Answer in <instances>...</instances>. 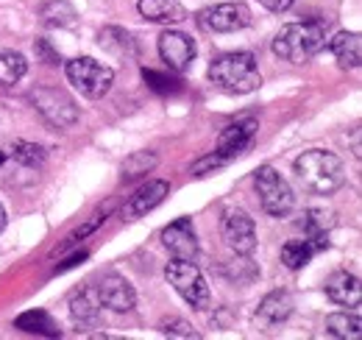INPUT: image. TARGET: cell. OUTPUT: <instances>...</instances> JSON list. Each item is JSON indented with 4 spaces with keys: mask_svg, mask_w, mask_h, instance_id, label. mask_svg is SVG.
Returning <instances> with one entry per match:
<instances>
[{
    "mask_svg": "<svg viewBox=\"0 0 362 340\" xmlns=\"http://www.w3.org/2000/svg\"><path fill=\"white\" fill-rule=\"evenodd\" d=\"M296 176L301 187L313 196H332L346 184V168L343 159L332 151L310 148L296 159Z\"/></svg>",
    "mask_w": 362,
    "mask_h": 340,
    "instance_id": "cell-1",
    "label": "cell"
},
{
    "mask_svg": "<svg viewBox=\"0 0 362 340\" xmlns=\"http://www.w3.org/2000/svg\"><path fill=\"white\" fill-rule=\"evenodd\" d=\"M271 47L281 62L304 64L326 47V23H320V20L290 23L276 34Z\"/></svg>",
    "mask_w": 362,
    "mask_h": 340,
    "instance_id": "cell-2",
    "label": "cell"
},
{
    "mask_svg": "<svg viewBox=\"0 0 362 340\" xmlns=\"http://www.w3.org/2000/svg\"><path fill=\"white\" fill-rule=\"evenodd\" d=\"M209 81L228 95H248L262 86V76L254 53H223L209 64Z\"/></svg>",
    "mask_w": 362,
    "mask_h": 340,
    "instance_id": "cell-3",
    "label": "cell"
},
{
    "mask_svg": "<svg viewBox=\"0 0 362 340\" xmlns=\"http://www.w3.org/2000/svg\"><path fill=\"white\" fill-rule=\"evenodd\" d=\"M254 187H257V196H259V204L262 210L273 217H287L296 207V196H293V187L287 184V178H281V173L271 165H262V168L254 173Z\"/></svg>",
    "mask_w": 362,
    "mask_h": 340,
    "instance_id": "cell-4",
    "label": "cell"
},
{
    "mask_svg": "<svg viewBox=\"0 0 362 340\" xmlns=\"http://www.w3.org/2000/svg\"><path fill=\"white\" fill-rule=\"evenodd\" d=\"M165 276H168V282L176 288V293H179L192 310H206V307H209V285H206L204 273L198 271V265H195L192 259L168 262Z\"/></svg>",
    "mask_w": 362,
    "mask_h": 340,
    "instance_id": "cell-5",
    "label": "cell"
},
{
    "mask_svg": "<svg viewBox=\"0 0 362 340\" xmlns=\"http://www.w3.org/2000/svg\"><path fill=\"white\" fill-rule=\"evenodd\" d=\"M67 81L76 86L84 98H103L112 81H115V70L95 62L92 56H78L73 62H67Z\"/></svg>",
    "mask_w": 362,
    "mask_h": 340,
    "instance_id": "cell-6",
    "label": "cell"
},
{
    "mask_svg": "<svg viewBox=\"0 0 362 340\" xmlns=\"http://www.w3.org/2000/svg\"><path fill=\"white\" fill-rule=\"evenodd\" d=\"M198 26L212 34H234L251 26V8L245 3H218L198 11Z\"/></svg>",
    "mask_w": 362,
    "mask_h": 340,
    "instance_id": "cell-7",
    "label": "cell"
},
{
    "mask_svg": "<svg viewBox=\"0 0 362 340\" xmlns=\"http://www.w3.org/2000/svg\"><path fill=\"white\" fill-rule=\"evenodd\" d=\"M31 101H34V106H37V112L45 118L50 126L56 128H70L76 126V120H78V106H76V101L67 95V92H62V89H34L31 92Z\"/></svg>",
    "mask_w": 362,
    "mask_h": 340,
    "instance_id": "cell-8",
    "label": "cell"
},
{
    "mask_svg": "<svg viewBox=\"0 0 362 340\" xmlns=\"http://www.w3.org/2000/svg\"><path fill=\"white\" fill-rule=\"evenodd\" d=\"M221 234L234 254L248 256L257 249V226L243 210H226L223 220H221Z\"/></svg>",
    "mask_w": 362,
    "mask_h": 340,
    "instance_id": "cell-9",
    "label": "cell"
},
{
    "mask_svg": "<svg viewBox=\"0 0 362 340\" xmlns=\"http://www.w3.org/2000/svg\"><path fill=\"white\" fill-rule=\"evenodd\" d=\"M159 56L170 70L187 73L195 62V42L184 31H165L159 37Z\"/></svg>",
    "mask_w": 362,
    "mask_h": 340,
    "instance_id": "cell-10",
    "label": "cell"
},
{
    "mask_svg": "<svg viewBox=\"0 0 362 340\" xmlns=\"http://www.w3.org/2000/svg\"><path fill=\"white\" fill-rule=\"evenodd\" d=\"M254 140H257V120H251V118H245V120H237V123H231L221 131V137H218V157H223L226 162L231 159H237V157H243L251 145H254Z\"/></svg>",
    "mask_w": 362,
    "mask_h": 340,
    "instance_id": "cell-11",
    "label": "cell"
},
{
    "mask_svg": "<svg viewBox=\"0 0 362 340\" xmlns=\"http://www.w3.org/2000/svg\"><path fill=\"white\" fill-rule=\"evenodd\" d=\"M98 296H100V304L109 307L112 312H132L136 304L134 288L120 273H106L98 285Z\"/></svg>",
    "mask_w": 362,
    "mask_h": 340,
    "instance_id": "cell-12",
    "label": "cell"
},
{
    "mask_svg": "<svg viewBox=\"0 0 362 340\" xmlns=\"http://www.w3.org/2000/svg\"><path fill=\"white\" fill-rule=\"evenodd\" d=\"M162 243L176 259H195L198 254V240H195V229L189 217H179L170 226L162 229Z\"/></svg>",
    "mask_w": 362,
    "mask_h": 340,
    "instance_id": "cell-13",
    "label": "cell"
},
{
    "mask_svg": "<svg viewBox=\"0 0 362 340\" xmlns=\"http://www.w3.org/2000/svg\"><path fill=\"white\" fill-rule=\"evenodd\" d=\"M168 193H170V184H168V181H162V178L148 181L145 187H139L134 196L129 198V204L123 207V217H126V220H136V217L148 215L151 210H156V207L165 201Z\"/></svg>",
    "mask_w": 362,
    "mask_h": 340,
    "instance_id": "cell-14",
    "label": "cell"
},
{
    "mask_svg": "<svg viewBox=\"0 0 362 340\" xmlns=\"http://www.w3.org/2000/svg\"><path fill=\"white\" fill-rule=\"evenodd\" d=\"M100 296L98 288H84L76 296L70 298V315L81 329H92L100 324Z\"/></svg>",
    "mask_w": 362,
    "mask_h": 340,
    "instance_id": "cell-15",
    "label": "cell"
},
{
    "mask_svg": "<svg viewBox=\"0 0 362 340\" xmlns=\"http://www.w3.org/2000/svg\"><path fill=\"white\" fill-rule=\"evenodd\" d=\"M326 293H329V298H332L334 304H340V307H360L362 285L354 273H349V271H337V273L329 276V282H326Z\"/></svg>",
    "mask_w": 362,
    "mask_h": 340,
    "instance_id": "cell-16",
    "label": "cell"
},
{
    "mask_svg": "<svg viewBox=\"0 0 362 340\" xmlns=\"http://www.w3.org/2000/svg\"><path fill=\"white\" fill-rule=\"evenodd\" d=\"M329 249V237H304V240H290L284 249H281V262L290 268V271H301L317 251Z\"/></svg>",
    "mask_w": 362,
    "mask_h": 340,
    "instance_id": "cell-17",
    "label": "cell"
},
{
    "mask_svg": "<svg viewBox=\"0 0 362 340\" xmlns=\"http://www.w3.org/2000/svg\"><path fill=\"white\" fill-rule=\"evenodd\" d=\"M332 53H334V59H337V64L340 67H346V70H357L362 64V40L357 31H340L332 42Z\"/></svg>",
    "mask_w": 362,
    "mask_h": 340,
    "instance_id": "cell-18",
    "label": "cell"
},
{
    "mask_svg": "<svg viewBox=\"0 0 362 340\" xmlns=\"http://www.w3.org/2000/svg\"><path fill=\"white\" fill-rule=\"evenodd\" d=\"M293 315V296L284 293V290H273L268 296L259 301V310H257V321L276 327L281 321H287Z\"/></svg>",
    "mask_w": 362,
    "mask_h": 340,
    "instance_id": "cell-19",
    "label": "cell"
},
{
    "mask_svg": "<svg viewBox=\"0 0 362 340\" xmlns=\"http://www.w3.org/2000/svg\"><path fill=\"white\" fill-rule=\"evenodd\" d=\"M136 8L148 23H181V20H187V11L179 0H139Z\"/></svg>",
    "mask_w": 362,
    "mask_h": 340,
    "instance_id": "cell-20",
    "label": "cell"
},
{
    "mask_svg": "<svg viewBox=\"0 0 362 340\" xmlns=\"http://www.w3.org/2000/svg\"><path fill=\"white\" fill-rule=\"evenodd\" d=\"M40 17H42L47 28H73L78 23V11L67 0H47L42 11H40Z\"/></svg>",
    "mask_w": 362,
    "mask_h": 340,
    "instance_id": "cell-21",
    "label": "cell"
},
{
    "mask_svg": "<svg viewBox=\"0 0 362 340\" xmlns=\"http://www.w3.org/2000/svg\"><path fill=\"white\" fill-rule=\"evenodd\" d=\"M326 332L332 338H340V340H360L362 335V321L360 315H349V312H332L326 318Z\"/></svg>",
    "mask_w": 362,
    "mask_h": 340,
    "instance_id": "cell-22",
    "label": "cell"
},
{
    "mask_svg": "<svg viewBox=\"0 0 362 340\" xmlns=\"http://www.w3.org/2000/svg\"><path fill=\"white\" fill-rule=\"evenodd\" d=\"M17 329H23V332H31V335H45V338H59L62 332H59V327H56V321L42 312V310H31V312H23L17 321Z\"/></svg>",
    "mask_w": 362,
    "mask_h": 340,
    "instance_id": "cell-23",
    "label": "cell"
},
{
    "mask_svg": "<svg viewBox=\"0 0 362 340\" xmlns=\"http://www.w3.org/2000/svg\"><path fill=\"white\" fill-rule=\"evenodd\" d=\"M98 42L100 47L112 50V53H120V56H134L136 53V42L134 37L126 31V28H117V26H109L98 34Z\"/></svg>",
    "mask_w": 362,
    "mask_h": 340,
    "instance_id": "cell-24",
    "label": "cell"
},
{
    "mask_svg": "<svg viewBox=\"0 0 362 340\" xmlns=\"http://www.w3.org/2000/svg\"><path fill=\"white\" fill-rule=\"evenodd\" d=\"M25 73H28V62H25V56H23V53L0 50V84L3 86L17 84Z\"/></svg>",
    "mask_w": 362,
    "mask_h": 340,
    "instance_id": "cell-25",
    "label": "cell"
},
{
    "mask_svg": "<svg viewBox=\"0 0 362 340\" xmlns=\"http://www.w3.org/2000/svg\"><path fill=\"white\" fill-rule=\"evenodd\" d=\"M11 157H14L20 165H25V168H37V165H42V162H45V148H42V145H37V142L17 140V142H14V148H11Z\"/></svg>",
    "mask_w": 362,
    "mask_h": 340,
    "instance_id": "cell-26",
    "label": "cell"
},
{
    "mask_svg": "<svg viewBox=\"0 0 362 340\" xmlns=\"http://www.w3.org/2000/svg\"><path fill=\"white\" fill-rule=\"evenodd\" d=\"M329 226H332V217L323 210H310L304 217V234L307 237H329Z\"/></svg>",
    "mask_w": 362,
    "mask_h": 340,
    "instance_id": "cell-27",
    "label": "cell"
},
{
    "mask_svg": "<svg viewBox=\"0 0 362 340\" xmlns=\"http://www.w3.org/2000/svg\"><path fill=\"white\" fill-rule=\"evenodd\" d=\"M153 165H156V157L148 154V151H139V154H132V157L123 162V176H126V178H136V176L148 173Z\"/></svg>",
    "mask_w": 362,
    "mask_h": 340,
    "instance_id": "cell-28",
    "label": "cell"
},
{
    "mask_svg": "<svg viewBox=\"0 0 362 340\" xmlns=\"http://www.w3.org/2000/svg\"><path fill=\"white\" fill-rule=\"evenodd\" d=\"M142 76H145V81L153 86L156 92H162V95H168V92H176L179 89V81H173V79H168V76H159L156 70H142Z\"/></svg>",
    "mask_w": 362,
    "mask_h": 340,
    "instance_id": "cell-29",
    "label": "cell"
},
{
    "mask_svg": "<svg viewBox=\"0 0 362 340\" xmlns=\"http://www.w3.org/2000/svg\"><path fill=\"white\" fill-rule=\"evenodd\" d=\"M159 329H162V335H173V338H198V332H192V327L189 324H184V321H165V324H159Z\"/></svg>",
    "mask_w": 362,
    "mask_h": 340,
    "instance_id": "cell-30",
    "label": "cell"
},
{
    "mask_svg": "<svg viewBox=\"0 0 362 340\" xmlns=\"http://www.w3.org/2000/svg\"><path fill=\"white\" fill-rule=\"evenodd\" d=\"M103 220H106V215H95V217H92V220H90V223H87V226H81V229H76V232H73V234L67 237V243H64V249H70L73 243H78V240H84V237H87L90 232H95V229H98V226H100Z\"/></svg>",
    "mask_w": 362,
    "mask_h": 340,
    "instance_id": "cell-31",
    "label": "cell"
},
{
    "mask_svg": "<svg viewBox=\"0 0 362 340\" xmlns=\"http://www.w3.org/2000/svg\"><path fill=\"white\" fill-rule=\"evenodd\" d=\"M223 165H226V159H223V157L209 154V157H204V159H198V162L192 165V173H195V176H206V170L223 168Z\"/></svg>",
    "mask_w": 362,
    "mask_h": 340,
    "instance_id": "cell-32",
    "label": "cell"
},
{
    "mask_svg": "<svg viewBox=\"0 0 362 340\" xmlns=\"http://www.w3.org/2000/svg\"><path fill=\"white\" fill-rule=\"evenodd\" d=\"M37 56H40L45 64H59V62H62V56L47 45V40H37Z\"/></svg>",
    "mask_w": 362,
    "mask_h": 340,
    "instance_id": "cell-33",
    "label": "cell"
},
{
    "mask_svg": "<svg viewBox=\"0 0 362 340\" xmlns=\"http://www.w3.org/2000/svg\"><path fill=\"white\" fill-rule=\"evenodd\" d=\"M257 3H259V6H265L268 11H276V14H281V11H287V8H290L296 0H257Z\"/></svg>",
    "mask_w": 362,
    "mask_h": 340,
    "instance_id": "cell-34",
    "label": "cell"
},
{
    "mask_svg": "<svg viewBox=\"0 0 362 340\" xmlns=\"http://www.w3.org/2000/svg\"><path fill=\"white\" fill-rule=\"evenodd\" d=\"M6 229V210H3V204H0V232Z\"/></svg>",
    "mask_w": 362,
    "mask_h": 340,
    "instance_id": "cell-35",
    "label": "cell"
},
{
    "mask_svg": "<svg viewBox=\"0 0 362 340\" xmlns=\"http://www.w3.org/2000/svg\"><path fill=\"white\" fill-rule=\"evenodd\" d=\"M3 162H6V154H3V151H0V165H3Z\"/></svg>",
    "mask_w": 362,
    "mask_h": 340,
    "instance_id": "cell-36",
    "label": "cell"
}]
</instances>
